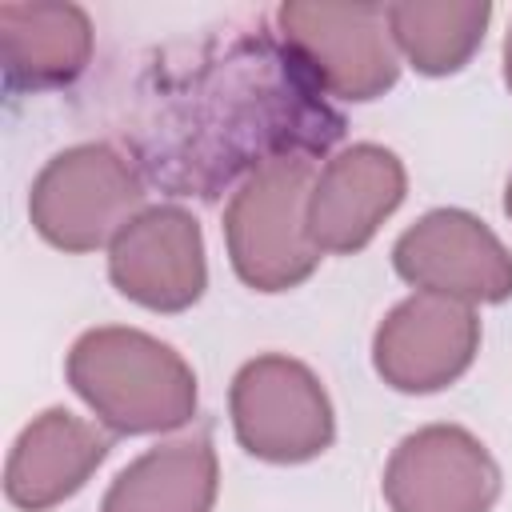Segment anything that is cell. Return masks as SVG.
I'll use <instances>...</instances> for the list:
<instances>
[{"label":"cell","mask_w":512,"mask_h":512,"mask_svg":"<svg viewBox=\"0 0 512 512\" xmlns=\"http://www.w3.org/2000/svg\"><path fill=\"white\" fill-rule=\"evenodd\" d=\"M340 136L344 116L280 36L232 28L160 72L128 144L144 184L216 200L264 164L324 156Z\"/></svg>","instance_id":"obj_1"},{"label":"cell","mask_w":512,"mask_h":512,"mask_svg":"<svg viewBox=\"0 0 512 512\" xmlns=\"http://www.w3.org/2000/svg\"><path fill=\"white\" fill-rule=\"evenodd\" d=\"M64 372L96 420L120 436L172 432L196 412V372L172 344L140 328H88Z\"/></svg>","instance_id":"obj_2"},{"label":"cell","mask_w":512,"mask_h":512,"mask_svg":"<svg viewBox=\"0 0 512 512\" xmlns=\"http://www.w3.org/2000/svg\"><path fill=\"white\" fill-rule=\"evenodd\" d=\"M312 160H276L252 172L224 208V244L232 272L256 292H288L304 284L320 248L308 236Z\"/></svg>","instance_id":"obj_3"},{"label":"cell","mask_w":512,"mask_h":512,"mask_svg":"<svg viewBox=\"0 0 512 512\" xmlns=\"http://www.w3.org/2000/svg\"><path fill=\"white\" fill-rule=\"evenodd\" d=\"M144 212V176L132 156L112 144H76L56 152L32 180L28 220L64 252L112 244L120 228Z\"/></svg>","instance_id":"obj_4"},{"label":"cell","mask_w":512,"mask_h":512,"mask_svg":"<svg viewBox=\"0 0 512 512\" xmlns=\"http://www.w3.org/2000/svg\"><path fill=\"white\" fill-rule=\"evenodd\" d=\"M384 8L288 0L276 8V36L324 96L364 104L384 96L400 76Z\"/></svg>","instance_id":"obj_5"},{"label":"cell","mask_w":512,"mask_h":512,"mask_svg":"<svg viewBox=\"0 0 512 512\" xmlns=\"http://www.w3.org/2000/svg\"><path fill=\"white\" fill-rule=\"evenodd\" d=\"M228 408L240 448L268 464H304L328 452L336 436L324 384L308 364L280 352L256 356L236 372Z\"/></svg>","instance_id":"obj_6"},{"label":"cell","mask_w":512,"mask_h":512,"mask_svg":"<svg viewBox=\"0 0 512 512\" xmlns=\"http://www.w3.org/2000/svg\"><path fill=\"white\" fill-rule=\"evenodd\" d=\"M392 268L416 292L460 304H500L512 296V252L464 208H432L392 244Z\"/></svg>","instance_id":"obj_7"},{"label":"cell","mask_w":512,"mask_h":512,"mask_svg":"<svg viewBox=\"0 0 512 512\" xmlns=\"http://www.w3.org/2000/svg\"><path fill=\"white\" fill-rule=\"evenodd\" d=\"M380 488L392 512H488L500 468L468 428L428 424L392 448Z\"/></svg>","instance_id":"obj_8"},{"label":"cell","mask_w":512,"mask_h":512,"mask_svg":"<svg viewBox=\"0 0 512 512\" xmlns=\"http://www.w3.org/2000/svg\"><path fill=\"white\" fill-rule=\"evenodd\" d=\"M108 276L120 296L148 312H184L204 296V236L188 208L152 204L108 244Z\"/></svg>","instance_id":"obj_9"},{"label":"cell","mask_w":512,"mask_h":512,"mask_svg":"<svg viewBox=\"0 0 512 512\" xmlns=\"http://www.w3.org/2000/svg\"><path fill=\"white\" fill-rule=\"evenodd\" d=\"M480 348V320L472 304L412 292L400 300L372 336V364L396 392H440L460 380Z\"/></svg>","instance_id":"obj_10"},{"label":"cell","mask_w":512,"mask_h":512,"mask_svg":"<svg viewBox=\"0 0 512 512\" xmlns=\"http://www.w3.org/2000/svg\"><path fill=\"white\" fill-rule=\"evenodd\" d=\"M408 192L404 164L384 144H352L336 152L308 192V236L320 256L360 252Z\"/></svg>","instance_id":"obj_11"},{"label":"cell","mask_w":512,"mask_h":512,"mask_svg":"<svg viewBox=\"0 0 512 512\" xmlns=\"http://www.w3.org/2000/svg\"><path fill=\"white\" fill-rule=\"evenodd\" d=\"M108 456V436L68 408L40 412L12 444L4 496L24 512H48L76 496Z\"/></svg>","instance_id":"obj_12"},{"label":"cell","mask_w":512,"mask_h":512,"mask_svg":"<svg viewBox=\"0 0 512 512\" xmlns=\"http://www.w3.org/2000/svg\"><path fill=\"white\" fill-rule=\"evenodd\" d=\"M92 20L76 4H0V60L8 88H56L84 72Z\"/></svg>","instance_id":"obj_13"},{"label":"cell","mask_w":512,"mask_h":512,"mask_svg":"<svg viewBox=\"0 0 512 512\" xmlns=\"http://www.w3.org/2000/svg\"><path fill=\"white\" fill-rule=\"evenodd\" d=\"M220 488L208 436H184L136 456L104 492L100 512H212Z\"/></svg>","instance_id":"obj_14"},{"label":"cell","mask_w":512,"mask_h":512,"mask_svg":"<svg viewBox=\"0 0 512 512\" xmlns=\"http://www.w3.org/2000/svg\"><path fill=\"white\" fill-rule=\"evenodd\" d=\"M384 12L396 52L424 76L460 72L492 20L488 0H404Z\"/></svg>","instance_id":"obj_15"},{"label":"cell","mask_w":512,"mask_h":512,"mask_svg":"<svg viewBox=\"0 0 512 512\" xmlns=\"http://www.w3.org/2000/svg\"><path fill=\"white\" fill-rule=\"evenodd\" d=\"M504 84L512 92V24H508V36H504Z\"/></svg>","instance_id":"obj_16"},{"label":"cell","mask_w":512,"mask_h":512,"mask_svg":"<svg viewBox=\"0 0 512 512\" xmlns=\"http://www.w3.org/2000/svg\"><path fill=\"white\" fill-rule=\"evenodd\" d=\"M504 212H508V220H512V176H508V188H504Z\"/></svg>","instance_id":"obj_17"}]
</instances>
